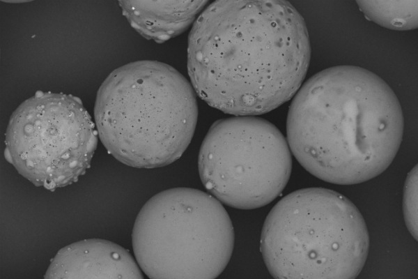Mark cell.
<instances>
[{"mask_svg":"<svg viewBox=\"0 0 418 279\" xmlns=\"http://www.w3.org/2000/svg\"><path fill=\"white\" fill-rule=\"evenodd\" d=\"M198 169L205 188L222 204L254 209L282 193L291 174L292 154L272 123L235 116L210 127L199 150Z\"/></svg>","mask_w":418,"mask_h":279,"instance_id":"6","label":"cell"},{"mask_svg":"<svg viewBox=\"0 0 418 279\" xmlns=\"http://www.w3.org/2000/svg\"><path fill=\"white\" fill-rule=\"evenodd\" d=\"M123 14L141 36L164 43L183 33L208 1H120Z\"/></svg>","mask_w":418,"mask_h":279,"instance_id":"9","label":"cell"},{"mask_svg":"<svg viewBox=\"0 0 418 279\" xmlns=\"http://www.w3.org/2000/svg\"><path fill=\"white\" fill-rule=\"evenodd\" d=\"M404 119L392 88L362 67L323 70L293 97L286 121L291 153L308 172L339 185L371 180L399 149Z\"/></svg>","mask_w":418,"mask_h":279,"instance_id":"2","label":"cell"},{"mask_svg":"<svg viewBox=\"0 0 418 279\" xmlns=\"http://www.w3.org/2000/svg\"><path fill=\"white\" fill-rule=\"evenodd\" d=\"M357 6L369 20L389 29L417 28L418 1H357Z\"/></svg>","mask_w":418,"mask_h":279,"instance_id":"10","label":"cell"},{"mask_svg":"<svg viewBox=\"0 0 418 279\" xmlns=\"http://www.w3.org/2000/svg\"><path fill=\"white\" fill-rule=\"evenodd\" d=\"M98 135L79 99L38 91L10 116L4 156L35 186L54 190L76 182L86 172Z\"/></svg>","mask_w":418,"mask_h":279,"instance_id":"7","label":"cell"},{"mask_svg":"<svg viewBox=\"0 0 418 279\" xmlns=\"http://www.w3.org/2000/svg\"><path fill=\"white\" fill-rule=\"evenodd\" d=\"M370 240L356 206L341 194L307 188L281 198L268 213L260 250L274 278L353 279Z\"/></svg>","mask_w":418,"mask_h":279,"instance_id":"4","label":"cell"},{"mask_svg":"<svg viewBox=\"0 0 418 279\" xmlns=\"http://www.w3.org/2000/svg\"><path fill=\"white\" fill-rule=\"evenodd\" d=\"M196 93L172 66L157 61L129 63L100 86L94 108L98 136L108 152L137 168L178 160L193 137Z\"/></svg>","mask_w":418,"mask_h":279,"instance_id":"3","label":"cell"},{"mask_svg":"<svg viewBox=\"0 0 418 279\" xmlns=\"http://www.w3.org/2000/svg\"><path fill=\"white\" fill-rule=\"evenodd\" d=\"M311 56L305 22L286 1H217L189 33L187 69L196 93L235 116L270 112L303 84Z\"/></svg>","mask_w":418,"mask_h":279,"instance_id":"1","label":"cell"},{"mask_svg":"<svg viewBox=\"0 0 418 279\" xmlns=\"http://www.w3.org/2000/svg\"><path fill=\"white\" fill-rule=\"evenodd\" d=\"M132 242L142 272L153 279H213L228 265L235 233L226 210L209 193L173 188L139 212Z\"/></svg>","mask_w":418,"mask_h":279,"instance_id":"5","label":"cell"},{"mask_svg":"<svg viewBox=\"0 0 418 279\" xmlns=\"http://www.w3.org/2000/svg\"><path fill=\"white\" fill-rule=\"evenodd\" d=\"M403 211L405 225L417 239V165L408 173L404 185Z\"/></svg>","mask_w":418,"mask_h":279,"instance_id":"11","label":"cell"},{"mask_svg":"<svg viewBox=\"0 0 418 279\" xmlns=\"http://www.w3.org/2000/svg\"><path fill=\"white\" fill-rule=\"evenodd\" d=\"M45 278H136L142 271L131 254L111 241L91 239L61 248Z\"/></svg>","mask_w":418,"mask_h":279,"instance_id":"8","label":"cell"}]
</instances>
